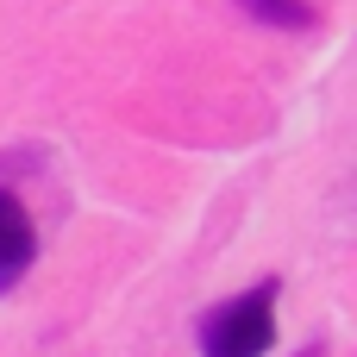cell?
Instances as JSON below:
<instances>
[{"instance_id": "cell-1", "label": "cell", "mask_w": 357, "mask_h": 357, "mask_svg": "<svg viewBox=\"0 0 357 357\" xmlns=\"http://www.w3.org/2000/svg\"><path fill=\"white\" fill-rule=\"evenodd\" d=\"M270 345H276V282L213 307L207 326H201V351L207 357H264Z\"/></svg>"}, {"instance_id": "cell-2", "label": "cell", "mask_w": 357, "mask_h": 357, "mask_svg": "<svg viewBox=\"0 0 357 357\" xmlns=\"http://www.w3.org/2000/svg\"><path fill=\"white\" fill-rule=\"evenodd\" d=\"M31 257H38V226H31V213L0 188V295L31 270Z\"/></svg>"}, {"instance_id": "cell-3", "label": "cell", "mask_w": 357, "mask_h": 357, "mask_svg": "<svg viewBox=\"0 0 357 357\" xmlns=\"http://www.w3.org/2000/svg\"><path fill=\"white\" fill-rule=\"evenodd\" d=\"M245 13H257L264 25H314L307 0H245Z\"/></svg>"}]
</instances>
